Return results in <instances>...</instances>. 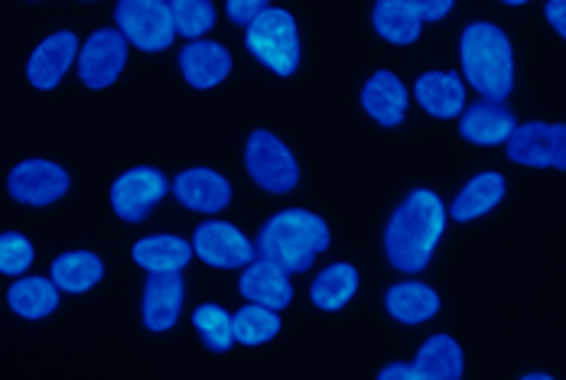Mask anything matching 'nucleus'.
<instances>
[{"label": "nucleus", "mask_w": 566, "mask_h": 380, "mask_svg": "<svg viewBox=\"0 0 566 380\" xmlns=\"http://www.w3.org/2000/svg\"><path fill=\"white\" fill-rule=\"evenodd\" d=\"M368 231L397 279L427 276L450 244V199L427 176H397L378 196Z\"/></svg>", "instance_id": "obj_1"}, {"label": "nucleus", "mask_w": 566, "mask_h": 380, "mask_svg": "<svg viewBox=\"0 0 566 380\" xmlns=\"http://www.w3.org/2000/svg\"><path fill=\"white\" fill-rule=\"evenodd\" d=\"M248 65L268 88L303 92L316 82L326 59V27L319 10L300 3H268L241 33Z\"/></svg>", "instance_id": "obj_2"}, {"label": "nucleus", "mask_w": 566, "mask_h": 380, "mask_svg": "<svg viewBox=\"0 0 566 380\" xmlns=\"http://www.w3.org/2000/svg\"><path fill=\"white\" fill-rule=\"evenodd\" d=\"M231 150L244 182L264 199L303 205L300 196L319 189V169L310 144L281 117H254L234 127Z\"/></svg>", "instance_id": "obj_3"}, {"label": "nucleus", "mask_w": 566, "mask_h": 380, "mask_svg": "<svg viewBox=\"0 0 566 380\" xmlns=\"http://www.w3.org/2000/svg\"><path fill=\"white\" fill-rule=\"evenodd\" d=\"M455 72L472 98L511 102L517 92L521 55L502 20L475 17L455 30Z\"/></svg>", "instance_id": "obj_4"}, {"label": "nucleus", "mask_w": 566, "mask_h": 380, "mask_svg": "<svg viewBox=\"0 0 566 380\" xmlns=\"http://www.w3.org/2000/svg\"><path fill=\"white\" fill-rule=\"evenodd\" d=\"M258 257L277 264L296 276H310L323 261H329L336 231L329 218L310 205H283L264 218L254 231Z\"/></svg>", "instance_id": "obj_5"}, {"label": "nucleus", "mask_w": 566, "mask_h": 380, "mask_svg": "<svg viewBox=\"0 0 566 380\" xmlns=\"http://www.w3.org/2000/svg\"><path fill=\"white\" fill-rule=\"evenodd\" d=\"M3 199L30 215H59L78 205L85 192V176L59 157H20L0 172Z\"/></svg>", "instance_id": "obj_6"}, {"label": "nucleus", "mask_w": 566, "mask_h": 380, "mask_svg": "<svg viewBox=\"0 0 566 380\" xmlns=\"http://www.w3.org/2000/svg\"><path fill=\"white\" fill-rule=\"evenodd\" d=\"M345 102L355 124L381 144H391L410 127V85L391 65H361L348 82Z\"/></svg>", "instance_id": "obj_7"}, {"label": "nucleus", "mask_w": 566, "mask_h": 380, "mask_svg": "<svg viewBox=\"0 0 566 380\" xmlns=\"http://www.w3.org/2000/svg\"><path fill=\"white\" fill-rule=\"evenodd\" d=\"M244 62L234 53V46L209 36V40H196V43H179L172 50V75L176 85L189 95L199 98H222L238 88V82L244 78Z\"/></svg>", "instance_id": "obj_8"}, {"label": "nucleus", "mask_w": 566, "mask_h": 380, "mask_svg": "<svg viewBox=\"0 0 566 380\" xmlns=\"http://www.w3.org/2000/svg\"><path fill=\"white\" fill-rule=\"evenodd\" d=\"M170 202V172L154 160L124 163L105 186V205L117 224L140 228Z\"/></svg>", "instance_id": "obj_9"}, {"label": "nucleus", "mask_w": 566, "mask_h": 380, "mask_svg": "<svg viewBox=\"0 0 566 380\" xmlns=\"http://www.w3.org/2000/svg\"><path fill=\"white\" fill-rule=\"evenodd\" d=\"M130 55H134L130 46L120 40L114 27H95L92 33L82 36V46H78L75 72H72L75 88L92 98L112 95L127 78Z\"/></svg>", "instance_id": "obj_10"}, {"label": "nucleus", "mask_w": 566, "mask_h": 380, "mask_svg": "<svg viewBox=\"0 0 566 380\" xmlns=\"http://www.w3.org/2000/svg\"><path fill=\"white\" fill-rule=\"evenodd\" d=\"M450 199V228L465 234V231H479L495 224L499 218H505L511 202V179L505 169H475L469 172Z\"/></svg>", "instance_id": "obj_11"}, {"label": "nucleus", "mask_w": 566, "mask_h": 380, "mask_svg": "<svg viewBox=\"0 0 566 380\" xmlns=\"http://www.w3.org/2000/svg\"><path fill=\"white\" fill-rule=\"evenodd\" d=\"M196 264L212 273H241L258 261L254 234L238 218H206L189 231Z\"/></svg>", "instance_id": "obj_12"}, {"label": "nucleus", "mask_w": 566, "mask_h": 380, "mask_svg": "<svg viewBox=\"0 0 566 380\" xmlns=\"http://www.w3.org/2000/svg\"><path fill=\"white\" fill-rule=\"evenodd\" d=\"M234 179L222 166L189 163L170 172V202L196 221L226 218L234 205Z\"/></svg>", "instance_id": "obj_13"}, {"label": "nucleus", "mask_w": 566, "mask_h": 380, "mask_svg": "<svg viewBox=\"0 0 566 380\" xmlns=\"http://www.w3.org/2000/svg\"><path fill=\"white\" fill-rule=\"evenodd\" d=\"M112 27L130 46V53L157 59L179 46L170 0H120L112 10Z\"/></svg>", "instance_id": "obj_14"}, {"label": "nucleus", "mask_w": 566, "mask_h": 380, "mask_svg": "<svg viewBox=\"0 0 566 380\" xmlns=\"http://www.w3.org/2000/svg\"><path fill=\"white\" fill-rule=\"evenodd\" d=\"M505 163L531 172H566V120H521L502 150Z\"/></svg>", "instance_id": "obj_15"}, {"label": "nucleus", "mask_w": 566, "mask_h": 380, "mask_svg": "<svg viewBox=\"0 0 566 380\" xmlns=\"http://www.w3.org/2000/svg\"><path fill=\"white\" fill-rule=\"evenodd\" d=\"M82 36L69 27L50 30L40 43L27 53L23 62V85L36 95H53L72 82L75 59H78Z\"/></svg>", "instance_id": "obj_16"}, {"label": "nucleus", "mask_w": 566, "mask_h": 380, "mask_svg": "<svg viewBox=\"0 0 566 380\" xmlns=\"http://www.w3.org/2000/svg\"><path fill=\"white\" fill-rule=\"evenodd\" d=\"M447 309L443 289L437 283H430L427 276H407L395 279L385 293H381V313L395 328L403 331H427L440 323Z\"/></svg>", "instance_id": "obj_17"}, {"label": "nucleus", "mask_w": 566, "mask_h": 380, "mask_svg": "<svg viewBox=\"0 0 566 380\" xmlns=\"http://www.w3.org/2000/svg\"><path fill=\"white\" fill-rule=\"evenodd\" d=\"M469 98L472 95H469L462 75L455 72V65H430V68L417 72V78L410 82L413 110L433 124H455L459 114L469 105Z\"/></svg>", "instance_id": "obj_18"}, {"label": "nucleus", "mask_w": 566, "mask_h": 380, "mask_svg": "<svg viewBox=\"0 0 566 380\" xmlns=\"http://www.w3.org/2000/svg\"><path fill=\"white\" fill-rule=\"evenodd\" d=\"M521 117L511 108L509 102H489V98H469L465 110L455 120V137L465 147H479V150H495V147H509L511 134L517 130Z\"/></svg>", "instance_id": "obj_19"}, {"label": "nucleus", "mask_w": 566, "mask_h": 380, "mask_svg": "<svg viewBox=\"0 0 566 380\" xmlns=\"http://www.w3.org/2000/svg\"><path fill=\"white\" fill-rule=\"evenodd\" d=\"M361 286H365V276L352 261L329 257L310 273L306 303L319 316H339V313L355 306V299L361 296Z\"/></svg>", "instance_id": "obj_20"}, {"label": "nucleus", "mask_w": 566, "mask_h": 380, "mask_svg": "<svg viewBox=\"0 0 566 380\" xmlns=\"http://www.w3.org/2000/svg\"><path fill=\"white\" fill-rule=\"evenodd\" d=\"M127 257L144 276H186L196 264L189 234L179 231H147L137 234L127 247Z\"/></svg>", "instance_id": "obj_21"}, {"label": "nucleus", "mask_w": 566, "mask_h": 380, "mask_svg": "<svg viewBox=\"0 0 566 380\" xmlns=\"http://www.w3.org/2000/svg\"><path fill=\"white\" fill-rule=\"evenodd\" d=\"M186 276H144L140 299H137V319L140 328L154 338H164L176 331L186 316Z\"/></svg>", "instance_id": "obj_22"}, {"label": "nucleus", "mask_w": 566, "mask_h": 380, "mask_svg": "<svg viewBox=\"0 0 566 380\" xmlns=\"http://www.w3.org/2000/svg\"><path fill=\"white\" fill-rule=\"evenodd\" d=\"M368 33L391 46V50H413L420 46L430 23L423 20L420 0H378L365 10Z\"/></svg>", "instance_id": "obj_23"}, {"label": "nucleus", "mask_w": 566, "mask_h": 380, "mask_svg": "<svg viewBox=\"0 0 566 380\" xmlns=\"http://www.w3.org/2000/svg\"><path fill=\"white\" fill-rule=\"evenodd\" d=\"M46 276L56 283L62 299H85L98 293L108 279V261L92 247H62L50 257Z\"/></svg>", "instance_id": "obj_24"}, {"label": "nucleus", "mask_w": 566, "mask_h": 380, "mask_svg": "<svg viewBox=\"0 0 566 380\" xmlns=\"http://www.w3.org/2000/svg\"><path fill=\"white\" fill-rule=\"evenodd\" d=\"M234 296L241 303H251V306H261V309L283 316L296 303V283L283 267L258 257L244 271L234 273Z\"/></svg>", "instance_id": "obj_25"}, {"label": "nucleus", "mask_w": 566, "mask_h": 380, "mask_svg": "<svg viewBox=\"0 0 566 380\" xmlns=\"http://www.w3.org/2000/svg\"><path fill=\"white\" fill-rule=\"evenodd\" d=\"M410 361L427 380H465L469 348H465L462 335H455L453 328L433 326L420 335Z\"/></svg>", "instance_id": "obj_26"}, {"label": "nucleus", "mask_w": 566, "mask_h": 380, "mask_svg": "<svg viewBox=\"0 0 566 380\" xmlns=\"http://www.w3.org/2000/svg\"><path fill=\"white\" fill-rule=\"evenodd\" d=\"M3 303L17 323H50L62 306V293L46 273L36 271L20 279H10L3 289Z\"/></svg>", "instance_id": "obj_27"}, {"label": "nucleus", "mask_w": 566, "mask_h": 380, "mask_svg": "<svg viewBox=\"0 0 566 380\" xmlns=\"http://www.w3.org/2000/svg\"><path fill=\"white\" fill-rule=\"evenodd\" d=\"M286 335V323L281 313L241 303L238 309H231V338H234V351H248V355H264L271 348H277Z\"/></svg>", "instance_id": "obj_28"}, {"label": "nucleus", "mask_w": 566, "mask_h": 380, "mask_svg": "<svg viewBox=\"0 0 566 380\" xmlns=\"http://www.w3.org/2000/svg\"><path fill=\"white\" fill-rule=\"evenodd\" d=\"M189 328L199 341V348L209 358L226 361L234 355V338H231V309L219 299H202L189 309Z\"/></svg>", "instance_id": "obj_29"}, {"label": "nucleus", "mask_w": 566, "mask_h": 380, "mask_svg": "<svg viewBox=\"0 0 566 380\" xmlns=\"http://www.w3.org/2000/svg\"><path fill=\"white\" fill-rule=\"evenodd\" d=\"M170 17L179 43H196L216 36L222 23V7L212 0H170Z\"/></svg>", "instance_id": "obj_30"}, {"label": "nucleus", "mask_w": 566, "mask_h": 380, "mask_svg": "<svg viewBox=\"0 0 566 380\" xmlns=\"http://www.w3.org/2000/svg\"><path fill=\"white\" fill-rule=\"evenodd\" d=\"M36 267H40L36 241L20 228L0 231V276L3 279H20L27 273H36Z\"/></svg>", "instance_id": "obj_31"}, {"label": "nucleus", "mask_w": 566, "mask_h": 380, "mask_svg": "<svg viewBox=\"0 0 566 380\" xmlns=\"http://www.w3.org/2000/svg\"><path fill=\"white\" fill-rule=\"evenodd\" d=\"M264 7H268V0H228L226 7H222V17L241 33L248 23H254L261 17Z\"/></svg>", "instance_id": "obj_32"}, {"label": "nucleus", "mask_w": 566, "mask_h": 380, "mask_svg": "<svg viewBox=\"0 0 566 380\" xmlns=\"http://www.w3.org/2000/svg\"><path fill=\"white\" fill-rule=\"evenodd\" d=\"M371 380H427V378L417 371V365H413L410 358H388V361L375 365Z\"/></svg>", "instance_id": "obj_33"}, {"label": "nucleus", "mask_w": 566, "mask_h": 380, "mask_svg": "<svg viewBox=\"0 0 566 380\" xmlns=\"http://www.w3.org/2000/svg\"><path fill=\"white\" fill-rule=\"evenodd\" d=\"M541 20L551 27V33L566 46V0H554L541 7Z\"/></svg>", "instance_id": "obj_34"}, {"label": "nucleus", "mask_w": 566, "mask_h": 380, "mask_svg": "<svg viewBox=\"0 0 566 380\" xmlns=\"http://www.w3.org/2000/svg\"><path fill=\"white\" fill-rule=\"evenodd\" d=\"M420 10H423V20L433 27V23H443V20H450L459 7H455L453 0H420Z\"/></svg>", "instance_id": "obj_35"}, {"label": "nucleus", "mask_w": 566, "mask_h": 380, "mask_svg": "<svg viewBox=\"0 0 566 380\" xmlns=\"http://www.w3.org/2000/svg\"><path fill=\"white\" fill-rule=\"evenodd\" d=\"M517 380H557V378H554L551 371H537V368H534V371H524Z\"/></svg>", "instance_id": "obj_36"}]
</instances>
